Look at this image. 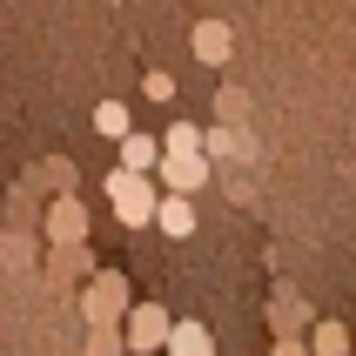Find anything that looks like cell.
Masks as SVG:
<instances>
[{
  "label": "cell",
  "instance_id": "8",
  "mask_svg": "<svg viewBox=\"0 0 356 356\" xmlns=\"http://www.w3.org/2000/svg\"><path fill=\"white\" fill-rule=\"evenodd\" d=\"M47 236L54 242H81V202L74 195H60L54 209H47Z\"/></svg>",
  "mask_w": 356,
  "mask_h": 356
},
{
  "label": "cell",
  "instance_id": "5",
  "mask_svg": "<svg viewBox=\"0 0 356 356\" xmlns=\"http://www.w3.org/2000/svg\"><path fill=\"white\" fill-rule=\"evenodd\" d=\"M121 309H128V289H121V276H101L95 289H88V316H95V323H115Z\"/></svg>",
  "mask_w": 356,
  "mask_h": 356
},
{
  "label": "cell",
  "instance_id": "2",
  "mask_svg": "<svg viewBox=\"0 0 356 356\" xmlns=\"http://www.w3.org/2000/svg\"><path fill=\"white\" fill-rule=\"evenodd\" d=\"M161 175H168V195H188V188L209 181V161H202V148H181V155L161 161Z\"/></svg>",
  "mask_w": 356,
  "mask_h": 356
},
{
  "label": "cell",
  "instance_id": "1",
  "mask_svg": "<svg viewBox=\"0 0 356 356\" xmlns=\"http://www.w3.org/2000/svg\"><path fill=\"white\" fill-rule=\"evenodd\" d=\"M108 195H115V216L121 222H155V188L135 175V168H121V175H108Z\"/></svg>",
  "mask_w": 356,
  "mask_h": 356
},
{
  "label": "cell",
  "instance_id": "6",
  "mask_svg": "<svg viewBox=\"0 0 356 356\" xmlns=\"http://www.w3.org/2000/svg\"><path fill=\"white\" fill-rule=\"evenodd\" d=\"M155 222L168 229V236H195V202H188V195H161L155 202Z\"/></svg>",
  "mask_w": 356,
  "mask_h": 356
},
{
  "label": "cell",
  "instance_id": "15",
  "mask_svg": "<svg viewBox=\"0 0 356 356\" xmlns=\"http://www.w3.org/2000/svg\"><path fill=\"white\" fill-rule=\"evenodd\" d=\"M276 356H309V350H302L296 337H282V343H276Z\"/></svg>",
  "mask_w": 356,
  "mask_h": 356
},
{
  "label": "cell",
  "instance_id": "13",
  "mask_svg": "<svg viewBox=\"0 0 356 356\" xmlns=\"http://www.w3.org/2000/svg\"><path fill=\"white\" fill-rule=\"evenodd\" d=\"M202 148H209V155H242V141H236V135H229V128H216V135L202 141Z\"/></svg>",
  "mask_w": 356,
  "mask_h": 356
},
{
  "label": "cell",
  "instance_id": "7",
  "mask_svg": "<svg viewBox=\"0 0 356 356\" xmlns=\"http://www.w3.org/2000/svg\"><path fill=\"white\" fill-rule=\"evenodd\" d=\"M168 356H216L202 323H168Z\"/></svg>",
  "mask_w": 356,
  "mask_h": 356
},
{
  "label": "cell",
  "instance_id": "10",
  "mask_svg": "<svg viewBox=\"0 0 356 356\" xmlns=\"http://www.w3.org/2000/svg\"><path fill=\"white\" fill-rule=\"evenodd\" d=\"M316 356H350V330L343 323H316Z\"/></svg>",
  "mask_w": 356,
  "mask_h": 356
},
{
  "label": "cell",
  "instance_id": "12",
  "mask_svg": "<svg viewBox=\"0 0 356 356\" xmlns=\"http://www.w3.org/2000/svg\"><path fill=\"white\" fill-rule=\"evenodd\" d=\"M181 148H202V135L188 128V121H175V128H168V155H181Z\"/></svg>",
  "mask_w": 356,
  "mask_h": 356
},
{
  "label": "cell",
  "instance_id": "14",
  "mask_svg": "<svg viewBox=\"0 0 356 356\" xmlns=\"http://www.w3.org/2000/svg\"><path fill=\"white\" fill-rule=\"evenodd\" d=\"M141 88H148V101H175V74H148Z\"/></svg>",
  "mask_w": 356,
  "mask_h": 356
},
{
  "label": "cell",
  "instance_id": "3",
  "mask_svg": "<svg viewBox=\"0 0 356 356\" xmlns=\"http://www.w3.org/2000/svg\"><path fill=\"white\" fill-rule=\"evenodd\" d=\"M128 343H135V350H161V343H168V309L141 302L135 316H128Z\"/></svg>",
  "mask_w": 356,
  "mask_h": 356
},
{
  "label": "cell",
  "instance_id": "9",
  "mask_svg": "<svg viewBox=\"0 0 356 356\" xmlns=\"http://www.w3.org/2000/svg\"><path fill=\"white\" fill-rule=\"evenodd\" d=\"M155 155H161V141H148V135H121V168L148 175V168H155Z\"/></svg>",
  "mask_w": 356,
  "mask_h": 356
},
{
  "label": "cell",
  "instance_id": "11",
  "mask_svg": "<svg viewBox=\"0 0 356 356\" xmlns=\"http://www.w3.org/2000/svg\"><path fill=\"white\" fill-rule=\"evenodd\" d=\"M95 128H101V135H128V108H121V101H101V108H95Z\"/></svg>",
  "mask_w": 356,
  "mask_h": 356
},
{
  "label": "cell",
  "instance_id": "4",
  "mask_svg": "<svg viewBox=\"0 0 356 356\" xmlns=\"http://www.w3.org/2000/svg\"><path fill=\"white\" fill-rule=\"evenodd\" d=\"M229 54H236V34H229L222 20H195V60H209V67H222Z\"/></svg>",
  "mask_w": 356,
  "mask_h": 356
}]
</instances>
